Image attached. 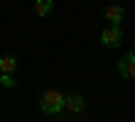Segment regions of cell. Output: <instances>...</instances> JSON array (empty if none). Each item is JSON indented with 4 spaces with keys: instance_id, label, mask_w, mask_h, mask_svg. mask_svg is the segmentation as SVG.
I'll use <instances>...</instances> for the list:
<instances>
[{
    "instance_id": "obj_1",
    "label": "cell",
    "mask_w": 135,
    "mask_h": 122,
    "mask_svg": "<svg viewBox=\"0 0 135 122\" xmlns=\"http://www.w3.org/2000/svg\"><path fill=\"white\" fill-rule=\"evenodd\" d=\"M38 106H41L43 114H60L62 109H65V95L60 90H46V92L41 95Z\"/></svg>"
},
{
    "instance_id": "obj_2",
    "label": "cell",
    "mask_w": 135,
    "mask_h": 122,
    "mask_svg": "<svg viewBox=\"0 0 135 122\" xmlns=\"http://www.w3.org/2000/svg\"><path fill=\"white\" fill-rule=\"evenodd\" d=\"M100 41H103V46L116 49V46H122V41H124V33H122L119 25H108L103 33H100Z\"/></svg>"
},
{
    "instance_id": "obj_3",
    "label": "cell",
    "mask_w": 135,
    "mask_h": 122,
    "mask_svg": "<svg viewBox=\"0 0 135 122\" xmlns=\"http://www.w3.org/2000/svg\"><path fill=\"white\" fill-rule=\"evenodd\" d=\"M119 73L124 76V79H135V52H130V54H124V57L119 60Z\"/></svg>"
},
{
    "instance_id": "obj_4",
    "label": "cell",
    "mask_w": 135,
    "mask_h": 122,
    "mask_svg": "<svg viewBox=\"0 0 135 122\" xmlns=\"http://www.w3.org/2000/svg\"><path fill=\"white\" fill-rule=\"evenodd\" d=\"M103 16L111 22V25H122V19H124V8H122L119 3H111V6L103 11Z\"/></svg>"
},
{
    "instance_id": "obj_5",
    "label": "cell",
    "mask_w": 135,
    "mask_h": 122,
    "mask_svg": "<svg viewBox=\"0 0 135 122\" xmlns=\"http://www.w3.org/2000/svg\"><path fill=\"white\" fill-rule=\"evenodd\" d=\"M65 109H68V111H73V114H81L84 111V98L81 95H65Z\"/></svg>"
},
{
    "instance_id": "obj_6",
    "label": "cell",
    "mask_w": 135,
    "mask_h": 122,
    "mask_svg": "<svg viewBox=\"0 0 135 122\" xmlns=\"http://www.w3.org/2000/svg\"><path fill=\"white\" fill-rule=\"evenodd\" d=\"M14 71H16V57L3 54V57H0V73H14Z\"/></svg>"
},
{
    "instance_id": "obj_7",
    "label": "cell",
    "mask_w": 135,
    "mask_h": 122,
    "mask_svg": "<svg viewBox=\"0 0 135 122\" xmlns=\"http://www.w3.org/2000/svg\"><path fill=\"white\" fill-rule=\"evenodd\" d=\"M51 8H54L51 0H35V14H38V16H49Z\"/></svg>"
},
{
    "instance_id": "obj_8",
    "label": "cell",
    "mask_w": 135,
    "mask_h": 122,
    "mask_svg": "<svg viewBox=\"0 0 135 122\" xmlns=\"http://www.w3.org/2000/svg\"><path fill=\"white\" fill-rule=\"evenodd\" d=\"M0 84L8 87V90H11V87H16V82H14V76H11V73H0Z\"/></svg>"
},
{
    "instance_id": "obj_9",
    "label": "cell",
    "mask_w": 135,
    "mask_h": 122,
    "mask_svg": "<svg viewBox=\"0 0 135 122\" xmlns=\"http://www.w3.org/2000/svg\"><path fill=\"white\" fill-rule=\"evenodd\" d=\"M132 46H135V38H132Z\"/></svg>"
}]
</instances>
